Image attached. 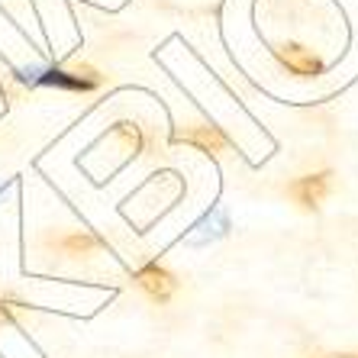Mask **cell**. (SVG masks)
<instances>
[{
	"label": "cell",
	"instance_id": "cell-6",
	"mask_svg": "<svg viewBox=\"0 0 358 358\" xmlns=\"http://www.w3.org/2000/svg\"><path fill=\"white\" fill-rule=\"evenodd\" d=\"M49 245L55 252H62L65 259H91V255L103 252V239L94 233H84V229L65 233V236H59V239H49Z\"/></svg>",
	"mask_w": 358,
	"mask_h": 358
},
{
	"label": "cell",
	"instance_id": "cell-8",
	"mask_svg": "<svg viewBox=\"0 0 358 358\" xmlns=\"http://www.w3.org/2000/svg\"><path fill=\"white\" fill-rule=\"evenodd\" d=\"M23 310V303L13 297H7V294H0V326H13L17 323V313Z\"/></svg>",
	"mask_w": 358,
	"mask_h": 358
},
{
	"label": "cell",
	"instance_id": "cell-9",
	"mask_svg": "<svg viewBox=\"0 0 358 358\" xmlns=\"http://www.w3.org/2000/svg\"><path fill=\"white\" fill-rule=\"evenodd\" d=\"M333 358H358V355H333Z\"/></svg>",
	"mask_w": 358,
	"mask_h": 358
},
{
	"label": "cell",
	"instance_id": "cell-1",
	"mask_svg": "<svg viewBox=\"0 0 358 358\" xmlns=\"http://www.w3.org/2000/svg\"><path fill=\"white\" fill-rule=\"evenodd\" d=\"M17 78L23 84H36V87H59V91H71V94L97 91L100 81H103V78L97 75V68H91V65H75V68H62V65L23 68V71H17Z\"/></svg>",
	"mask_w": 358,
	"mask_h": 358
},
{
	"label": "cell",
	"instance_id": "cell-2",
	"mask_svg": "<svg viewBox=\"0 0 358 358\" xmlns=\"http://www.w3.org/2000/svg\"><path fill=\"white\" fill-rule=\"evenodd\" d=\"M133 281H136V287L149 300H155V303H168L178 291V278L171 275L168 268H162L159 262H149L145 268H139L133 275Z\"/></svg>",
	"mask_w": 358,
	"mask_h": 358
},
{
	"label": "cell",
	"instance_id": "cell-7",
	"mask_svg": "<svg viewBox=\"0 0 358 358\" xmlns=\"http://www.w3.org/2000/svg\"><path fill=\"white\" fill-rule=\"evenodd\" d=\"M113 136H117L120 142H123V152H129V155H139L142 152V129L136 123H113Z\"/></svg>",
	"mask_w": 358,
	"mask_h": 358
},
{
	"label": "cell",
	"instance_id": "cell-4",
	"mask_svg": "<svg viewBox=\"0 0 358 358\" xmlns=\"http://www.w3.org/2000/svg\"><path fill=\"white\" fill-rule=\"evenodd\" d=\"M275 59L284 71H291V75H297V78H317V75H323V68H326L320 55H313V52L303 49V45H297V42H284V45H278Z\"/></svg>",
	"mask_w": 358,
	"mask_h": 358
},
{
	"label": "cell",
	"instance_id": "cell-5",
	"mask_svg": "<svg viewBox=\"0 0 358 358\" xmlns=\"http://www.w3.org/2000/svg\"><path fill=\"white\" fill-rule=\"evenodd\" d=\"M171 139L184 142V145H194V149L207 152V155H223V152L229 149V139L223 136V129H217V126H210V123L184 126V129H178Z\"/></svg>",
	"mask_w": 358,
	"mask_h": 358
},
{
	"label": "cell",
	"instance_id": "cell-3",
	"mask_svg": "<svg viewBox=\"0 0 358 358\" xmlns=\"http://www.w3.org/2000/svg\"><path fill=\"white\" fill-rule=\"evenodd\" d=\"M333 191V175L329 171H317V175H303L297 181L287 184V194L294 197V203L303 210H320L323 200Z\"/></svg>",
	"mask_w": 358,
	"mask_h": 358
}]
</instances>
